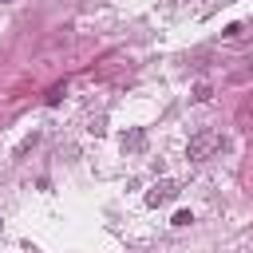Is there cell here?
Listing matches in <instances>:
<instances>
[{
    "mask_svg": "<svg viewBox=\"0 0 253 253\" xmlns=\"http://www.w3.org/2000/svg\"><path fill=\"white\" fill-rule=\"evenodd\" d=\"M142 142H146V134H142V130H126V134H123V146H126V150H138Z\"/></svg>",
    "mask_w": 253,
    "mask_h": 253,
    "instance_id": "cell-3",
    "label": "cell"
},
{
    "mask_svg": "<svg viewBox=\"0 0 253 253\" xmlns=\"http://www.w3.org/2000/svg\"><path fill=\"white\" fill-rule=\"evenodd\" d=\"M217 146H221V134H217V130H198V134L186 142V158H190V162H206Z\"/></svg>",
    "mask_w": 253,
    "mask_h": 253,
    "instance_id": "cell-1",
    "label": "cell"
},
{
    "mask_svg": "<svg viewBox=\"0 0 253 253\" xmlns=\"http://www.w3.org/2000/svg\"><path fill=\"white\" fill-rule=\"evenodd\" d=\"M210 95H213V87H210V83H194V99H198V103H206Z\"/></svg>",
    "mask_w": 253,
    "mask_h": 253,
    "instance_id": "cell-4",
    "label": "cell"
},
{
    "mask_svg": "<svg viewBox=\"0 0 253 253\" xmlns=\"http://www.w3.org/2000/svg\"><path fill=\"white\" fill-rule=\"evenodd\" d=\"M190 221H194V213H190V210H178V213H174V225H178V229H182V225H190Z\"/></svg>",
    "mask_w": 253,
    "mask_h": 253,
    "instance_id": "cell-5",
    "label": "cell"
},
{
    "mask_svg": "<svg viewBox=\"0 0 253 253\" xmlns=\"http://www.w3.org/2000/svg\"><path fill=\"white\" fill-rule=\"evenodd\" d=\"M170 198H178V182H154L150 194H146V206H162Z\"/></svg>",
    "mask_w": 253,
    "mask_h": 253,
    "instance_id": "cell-2",
    "label": "cell"
}]
</instances>
